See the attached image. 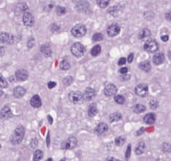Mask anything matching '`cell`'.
I'll list each match as a JSON object with an SVG mask.
<instances>
[{"mask_svg": "<svg viewBox=\"0 0 171 161\" xmlns=\"http://www.w3.org/2000/svg\"><path fill=\"white\" fill-rule=\"evenodd\" d=\"M25 134V129L23 126L20 125L19 126V127H17L16 129H15V131H14V132L10 137L11 143L13 145L19 144L22 141V140H23Z\"/></svg>", "mask_w": 171, "mask_h": 161, "instance_id": "cell-1", "label": "cell"}, {"mask_svg": "<svg viewBox=\"0 0 171 161\" xmlns=\"http://www.w3.org/2000/svg\"><path fill=\"white\" fill-rule=\"evenodd\" d=\"M71 52H72V55L75 56L76 58H80L85 54L86 49L83 44L77 42V43H75L72 46Z\"/></svg>", "mask_w": 171, "mask_h": 161, "instance_id": "cell-2", "label": "cell"}, {"mask_svg": "<svg viewBox=\"0 0 171 161\" xmlns=\"http://www.w3.org/2000/svg\"><path fill=\"white\" fill-rule=\"evenodd\" d=\"M72 35L75 38H81L84 36L86 33V27L82 24H76L72 27L71 30Z\"/></svg>", "mask_w": 171, "mask_h": 161, "instance_id": "cell-3", "label": "cell"}, {"mask_svg": "<svg viewBox=\"0 0 171 161\" xmlns=\"http://www.w3.org/2000/svg\"><path fill=\"white\" fill-rule=\"evenodd\" d=\"M68 97H69V101L72 103L75 104V105L81 104L84 101L83 94L80 91H72V92L69 93Z\"/></svg>", "mask_w": 171, "mask_h": 161, "instance_id": "cell-4", "label": "cell"}, {"mask_svg": "<svg viewBox=\"0 0 171 161\" xmlns=\"http://www.w3.org/2000/svg\"><path fill=\"white\" fill-rule=\"evenodd\" d=\"M144 49L146 52L150 53L156 52L158 49H159V45L156 41L154 40H148L144 44Z\"/></svg>", "mask_w": 171, "mask_h": 161, "instance_id": "cell-5", "label": "cell"}, {"mask_svg": "<svg viewBox=\"0 0 171 161\" xmlns=\"http://www.w3.org/2000/svg\"><path fill=\"white\" fill-rule=\"evenodd\" d=\"M77 140L75 137L71 136L68 139L63 141L61 144V149H72L75 148L77 145Z\"/></svg>", "mask_w": 171, "mask_h": 161, "instance_id": "cell-6", "label": "cell"}, {"mask_svg": "<svg viewBox=\"0 0 171 161\" xmlns=\"http://www.w3.org/2000/svg\"><path fill=\"white\" fill-rule=\"evenodd\" d=\"M148 87L147 85L145 84H139L136 86L135 93L137 96L140 97H145L148 94Z\"/></svg>", "mask_w": 171, "mask_h": 161, "instance_id": "cell-7", "label": "cell"}, {"mask_svg": "<svg viewBox=\"0 0 171 161\" xmlns=\"http://www.w3.org/2000/svg\"><path fill=\"white\" fill-rule=\"evenodd\" d=\"M0 42L5 44H12L14 42L13 35L7 32L0 33Z\"/></svg>", "mask_w": 171, "mask_h": 161, "instance_id": "cell-8", "label": "cell"}, {"mask_svg": "<svg viewBox=\"0 0 171 161\" xmlns=\"http://www.w3.org/2000/svg\"><path fill=\"white\" fill-rule=\"evenodd\" d=\"M120 32V27L117 24H112L108 27L107 29V34L109 37H114L117 35Z\"/></svg>", "mask_w": 171, "mask_h": 161, "instance_id": "cell-9", "label": "cell"}, {"mask_svg": "<svg viewBox=\"0 0 171 161\" xmlns=\"http://www.w3.org/2000/svg\"><path fill=\"white\" fill-rule=\"evenodd\" d=\"M117 92V88L114 84H112V83L108 84L104 88V94L106 97H111L112 96H114Z\"/></svg>", "mask_w": 171, "mask_h": 161, "instance_id": "cell-10", "label": "cell"}, {"mask_svg": "<svg viewBox=\"0 0 171 161\" xmlns=\"http://www.w3.org/2000/svg\"><path fill=\"white\" fill-rule=\"evenodd\" d=\"M15 76L18 81L23 82L28 80L29 75H28V71L25 70V69H19V70H17L16 72Z\"/></svg>", "mask_w": 171, "mask_h": 161, "instance_id": "cell-11", "label": "cell"}, {"mask_svg": "<svg viewBox=\"0 0 171 161\" xmlns=\"http://www.w3.org/2000/svg\"><path fill=\"white\" fill-rule=\"evenodd\" d=\"M22 20L24 24L27 27H32L34 24V17L30 13H25Z\"/></svg>", "mask_w": 171, "mask_h": 161, "instance_id": "cell-12", "label": "cell"}, {"mask_svg": "<svg viewBox=\"0 0 171 161\" xmlns=\"http://www.w3.org/2000/svg\"><path fill=\"white\" fill-rule=\"evenodd\" d=\"M13 116V113L8 106H4L0 110V118L3 120H7Z\"/></svg>", "mask_w": 171, "mask_h": 161, "instance_id": "cell-13", "label": "cell"}, {"mask_svg": "<svg viewBox=\"0 0 171 161\" xmlns=\"http://www.w3.org/2000/svg\"><path fill=\"white\" fill-rule=\"evenodd\" d=\"M96 95L95 91L93 88L88 87L85 90L84 93L83 94V99L84 101H91Z\"/></svg>", "mask_w": 171, "mask_h": 161, "instance_id": "cell-14", "label": "cell"}, {"mask_svg": "<svg viewBox=\"0 0 171 161\" xmlns=\"http://www.w3.org/2000/svg\"><path fill=\"white\" fill-rule=\"evenodd\" d=\"M76 9L79 12L87 13L89 10V4L86 1H79L76 4Z\"/></svg>", "mask_w": 171, "mask_h": 161, "instance_id": "cell-15", "label": "cell"}, {"mask_svg": "<svg viewBox=\"0 0 171 161\" xmlns=\"http://www.w3.org/2000/svg\"><path fill=\"white\" fill-rule=\"evenodd\" d=\"M109 129V126L107 125L106 123L101 122L98 124L96 127V128L94 129V132L98 135H103V133H105Z\"/></svg>", "mask_w": 171, "mask_h": 161, "instance_id": "cell-16", "label": "cell"}, {"mask_svg": "<svg viewBox=\"0 0 171 161\" xmlns=\"http://www.w3.org/2000/svg\"><path fill=\"white\" fill-rule=\"evenodd\" d=\"M25 93H26V90L21 86L16 87L13 89V96L14 97L17 98V99H20V98L23 97L25 96Z\"/></svg>", "mask_w": 171, "mask_h": 161, "instance_id": "cell-17", "label": "cell"}, {"mask_svg": "<svg viewBox=\"0 0 171 161\" xmlns=\"http://www.w3.org/2000/svg\"><path fill=\"white\" fill-rule=\"evenodd\" d=\"M30 105L35 108H39L42 106V99L39 95H34L31 98Z\"/></svg>", "mask_w": 171, "mask_h": 161, "instance_id": "cell-18", "label": "cell"}, {"mask_svg": "<svg viewBox=\"0 0 171 161\" xmlns=\"http://www.w3.org/2000/svg\"><path fill=\"white\" fill-rule=\"evenodd\" d=\"M164 55L163 53H157L155 55L153 58V62L155 65H161L164 62Z\"/></svg>", "mask_w": 171, "mask_h": 161, "instance_id": "cell-19", "label": "cell"}, {"mask_svg": "<svg viewBox=\"0 0 171 161\" xmlns=\"http://www.w3.org/2000/svg\"><path fill=\"white\" fill-rule=\"evenodd\" d=\"M156 119V115L153 113H147L145 116H144V121L148 124H152L155 123Z\"/></svg>", "mask_w": 171, "mask_h": 161, "instance_id": "cell-20", "label": "cell"}, {"mask_svg": "<svg viewBox=\"0 0 171 161\" xmlns=\"http://www.w3.org/2000/svg\"><path fill=\"white\" fill-rule=\"evenodd\" d=\"M145 151V143L144 142H139L135 148V153L137 155L143 154Z\"/></svg>", "mask_w": 171, "mask_h": 161, "instance_id": "cell-21", "label": "cell"}, {"mask_svg": "<svg viewBox=\"0 0 171 161\" xmlns=\"http://www.w3.org/2000/svg\"><path fill=\"white\" fill-rule=\"evenodd\" d=\"M98 113V110L95 104H91L88 106V115L90 117H94Z\"/></svg>", "mask_w": 171, "mask_h": 161, "instance_id": "cell-22", "label": "cell"}, {"mask_svg": "<svg viewBox=\"0 0 171 161\" xmlns=\"http://www.w3.org/2000/svg\"><path fill=\"white\" fill-rule=\"evenodd\" d=\"M123 116H122L121 113H119V112H114V113H112V114L109 116V120H110L111 122H114V121H118L122 119Z\"/></svg>", "mask_w": 171, "mask_h": 161, "instance_id": "cell-23", "label": "cell"}, {"mask_svg": "<svg viewBox=\"0 0 171 161\" xmlns=\"http://www.w3.org/2000/svg\"><path fill=\"white\" fill-rule=\"evenodd\" d=\"M146 110V107H145V105H142V104H137V105H134L133 107V111L135 113H143V112L145 111Z\"/></svg>", "mask_w": 171, "mask_h": 161, "instance_id": "cell-24", "label": "cell"}, {"mask_svg": "<svg viewBox=\"0 0 171 161\" xmlns=\"http://www.w3.org/2000/svg\"><path fill=\"white\" fill-rule=\"evenodd\" d=\"M150 35H151V32H150V30H148V28H145V29L142 30L140 31V32L139 33V38L140 39H145L146 38L150 37Z\"/></svg>", "mask_w": 171, "mask_h": 161, "instance_id": "cell-25", "label": "cell"}, {"mask_svg": "<svg viewBox=\"0 0 171 161\" xmlns=\"http://www.w3.org/2000/svg\"><path fill=\"white\" fill-rule=\"evenodd\" d=\"M139 69H142L144 72H148L151 69V66H150V63L149 61H144V62L141 63L139 65Z\"/></svg>", "mask_w": 171, "mask_h": 161, "instance_id": "cell-26", "label": "cell"}, {"mask_svg": "<svg viewBox=\"0 0 171 161\" xmlns=\"http://www.w3.org/2000/svg\"><path fill=\"white\" fill-rule=\"evenodd\" d=\"M41 51H42V52L44 54L45 56L47 57L51 56L52 54L51 48L50 47V46L47 45V44L42 46V47H41Z\"/></svg>", "mask_w": 171, "mask_h": 161, "instance_id": "cell-27", "label": "cell"}, {"mask_svg": "<svg viewBox=\"0 0 171 161\" xmlns=\"http://www.w3.org/2000/svg\"><path fill=\"white\" fill-rule=\"evenodd\" d=\"M97 4L101 8H106L109 4L110 0H96Z\"/></svg>", "mask_w": 171, "mask_h": 161, "instance_id": "cell-28", "label": "cell"}, {"mask_svg": "<svg viewBox=\"0 0 171 161\" xmlns=\"http://www.w3.org/2000/svg\"><path fill=\"white\" fill-rule=\"evenodd\" d=\"M101 52V47L100 45H95L91 50V55L93 56H97Z\"/></svg>", "mask_w": 171, "mask_h": 161, "instance_id": "cell-29", "label": "cell"}, {"mask_svg": "<svg viewBox=\"0 0 171 161\" xmlns=\"http://www.w3.org/2000/svg\"><path fill=\"white\" fill-rule=\"evenodd\" d=\"M43 157H44V154L42 151L36 150L33 154V160H40L43 158Z\"/></svg>", "mask_w": 171, "mask_h": 161, "instance_id": "cell-30", "label": "cell"}, {"mask_svg": "<svg viewBox=\"0 0 171 161\" xmlns=\"http://www.w3.org/2000/svg\"><path fill=\"white\" fill-rule=\"evenodd\" d=\"M114 142L115 144L117 145V146H123L126 142V138L123 136H118L115 138Z\"/></svg>", "mask_w": 171, "mask_h": 161, "instance_id": "cell-31", "label": "cell"}, {"mask_svg": "<svg viewBox=\"0 0 171 161\" xmlns=\"http://www.w3.org/2000/svg\"><path fill=\"white\" fill-rule=\"evenodd\" d=\"M114 100L117 103L119 104V105H123V104H124L125 102H126V99H125V97L122 95L115 96Z\"/></svg>", "mask_w": 171, "mask_h": 161, "instance_id": "cell-32", "label": "cell"}, {"mask_svg": "<svg viewBox=\"0 0 171 161\" xmlns=\"http://www.w3.org/2000/svg\"><path fill=\"white\" fill-rule=\"evenodd\" d=\"M69 68H70V64H69V61H66V60L62 61V62L61 63V69H62V70L66 71L69 69Z\"/></svg>", "mask_w": 171, "mask_h": 161, "instance_id": "cell-33", "label": "cell"}, {"mask_svg": "<svg viewBox=\"0 0 171 161\" xmlns=\"http://www.w3.org/2000/svg\"><path fill=\"white\" fill-rule=\"evenodd\" d=\"M7 87V82L4 77L0 74V88H5Z\"/></svg>", "mask_w": 171, "mask_h": 161, "instance_id": "cell-34", "label": "cell"}, {"mask_svg": "<svg viewBox=\"0 0 171 161\" xmlns=\"http://www.w3.org/2000/svg\"><path fill=\"white\" fill-rule=\"evenodd\" d=\"M73 77L72 76H67L64 79V83L66 86H70L72 83H73Z\"/></svg>", "mask_w": 171, "mask_h": 161, "instance_id": "cell-35", "label": "cell"}, {"mask_svg": "<svg viewBox=\"0 0 171 161\" xmlns=\"http://www.w3.org/2000/svg\"><path fill=\"white\" fill-rule=\"evenodd\" d=\"M103 39V35L101 33H95V34L93 35V37H92V40L93 41H100Z\"/></svg>", "mask_w": 171, "mask_h": 161, "instance_id": "cell-36", "label": "cell"}, {"mask_svg": "<svg viewBox=\"0 0 171 161\" xmlns=\"http://www.w3.org/2000/svg\"><path fill=\"white\" fill-rule=\"evenodd\" d=\"M56 12L57 13H58V15L59 16H62V15H64L65 13H66V8L64 7H61V6H58L56 8Z\"/></svg>", "mask_w": 171, "mask_h": 161, "instance_id": "cell-37", "label": "cell"}, {"mask_svg": "<svg viewBox=\"0 0 171 161\" xmlns=\"http://www.w3.org/2000/svg\"><path fill=\"white\" fill-rule=\"evenodd\" d=\"M161 149L164 152H170V144L169 143H164L161 146Z\"/></svg>", "mask_w": 171, "mask_h": 161, "instance_id": "cell-38", "label": "cell"}, {"mask_svg": "<svg viewBox=\"0 0 171 161\" xmlns=\"http://www.w3.org/2000/svg\"><path fill=\"white\" fill-rule=\"evenodd\" d=\"M150 107H151L152 109H153V110H155V109H156L159 106V103H158V102L156 100H155V99H152L151 101L150 102Z\"/></svg>", "mask_w": 171, "mask_h": 161, "instance_id": "cell-39", "label": "cell"}, {"mask_svg": "<svg viewBox=\"0 0 171 161\" xmlns=\"http://www.w3.org/2000/svg\"><path fill=\"white\" fill-rule=\"evenodd\" d=\"M18 9L22 12H25L28 9V7L25 3H22L18 6Z\"/></svg>", "mask_w": 171, "mask_h": 161, "instance_id": "cell-40", "label": "cell"}, {"mask_svg": "<svg viewBox=\"0 0 171 161\" xmlns=\"http://www.w3.org/2000/svg\"><path fill=\"white\" fill-rule=\"evenodd\" d=\"M131 146L129 144L128 145V149H127V150H126V159L129 158L130 156H131Z\"/></svg>", "mask_w": 171, "mask_h": 161, "instance_id": "cell-41", "label": "cell"}, {"mask_svg": "<svg viewBox=\"0 0 171 161\" xmlns=\"http://www.w3.org/2000/svg\"><path fill=\"white\" fill-rule=\"evenodd\" d=\"M34 44H35L34 39H33V38H30L29 39V41H28V48H32L33 46H34Z\"/></svg>", "mask_w": 171, "mask_h": 161, "instance_id": "cell-42", "label": "cell"}, {"mask_svg": "<svg viewBox=\"0 0 171 161\" xmlns=\"http://www.w3.org/2000/svg\"><path fill=\"white\" fill-rule=\"evenodd\" d=\"M126 61H127V60H126V58H121L120 60H119L118 65L119 66H123V65H125L126 64Z\"/></svg>", "mask_w": 171, "mask_h": 161, "instance_id": "cell-43", "label": "cell"}, {"mask_svg": "<svg viewBox=\"0 0 171 161\" xmlns=\"http://www.w3.org/2000/svg\"><path fill=\"white\" fill-rule=\"evenodd\" d=\"M134 54L133 53H131L129 55H128V63H132V61H134Z\"/></svg>", "mask_w": 171, "mask_h": 161, "instance_id": "cell-44", "label": "cell"}, {"mask_svg": "<svg viewBox=\"0 0 171 161\" xmlns=\"http://www.w3.org/2000/svg\"><path fill=\"white\" fill-rule=\"evenodd\" d=\"M59 29H60V27L57 24H54L52 25L51 30L53 32H56V31H58Z\"/></svg>", "mask_w": 171, "mask_h": 161, "instance_id": "cell-45", "label": "cell"}, {"mask_svg": "<svg viewBox=\"0 0 171 161\" xmlns=\"http://www.w3.org/2000/svg\"><path fill=\"white\" fill-rule=\"evenodd\" d=\"M30 145L31 146H32L33 148H35L36 146H37L38 145V140L36 139H33L31 140V143H30Z\"/></svg>", "mask_w": 171, "mask_h": 161, "instance_id": "cell-46", "label": "cell"}, {"mask_svg": "<svg viewBox=\"0 0 171 161\" xmlns=\"http://www.w3.org/2000/svg\"><path fill=\"white\" fill-rule=\"evenodd\" d=\"M128 72V68H126V67L122 68V69H120V72L121 74H123V75H124V74H127Z\"/></svg>", "mask_w": 171, "mask_h": 161, "instance_id": "cell-47", "label": "cell"}, {"mask_svg": "<svg viewBox=\"0 0 171 161\" xmlns=\"http://www.w3.org/2000/svg\"><path fill=\"white\" fill-rule=\"evenodd\" d=\"M55 86H56V83H55V82H50V83H48V88H50V89L55 88Z\"/></svg>", "mask_w": 171, "mask_h": 161, "instance_id": "cell-48", "label": "cell"}, {"mask_svg": "<svg viewBox=\"0 0 171 161\" xmlns=\"http://www.w3.org/2000/svg\"><path fill=\"white\" fill-rule=\"evenodd\" d=\"M130 77H131V76L130 75H126V74H124V75H123V77H121V80H129Z\"/></svg>", "mask_w": 171, "mask_h": 161, "instance_id": "cell-49", "label": "cell"}, {"mask_svg": "<svg viewBox=\"0 0 171 161\" xmlns=\"http://www.w3.org/2000/svg\"><path fill=\"white\" fill-rule=\"evenodd\" d=\"M168 39H169V36L168 35H163V36H161V40H162L163 41H164V42L167 41H168Z\"/></svg>", "mask_w": 171, "mask_h": 161, "instance_id": "cell-50", "label": "cell"}, {"mask_svg": "<svg viewBox=\"0 0 171 161\" xmlns=\"http://www.w3.org/2000/svg\"><path fill=\"white\" fill-rule=\"evenodd\" d=\"M47 146H50V133H48V135H47Z\"/></svg>", "mask_w": 171, "mask_h": 161, "instance_id": "cell-51", "label": "cell"}, {"mask_svg": "<svg viewBox=\"0 0 171 161\" xmlns=\"http://www.w3.org/2000/svg\"><path fill=\"white\" fill-rule=\"evenodd\" d=\"M47 118H48L49 122H50V124H53V118H52L51 116H47Z\"/></svg>", "mask_w": 171, "mask_h": 161, "instance_id": "cell-52", "label": "cell"}, {"mask_svg": "<svg viewBox=\"0 0 171 161\" xmlns=\"http://www.w3.org/2000/svg\"><path fill=\"white\" fill-rule=\"evenodd\" d=\"M106 160H119L117 159H115V158H113V157H108Z\"/></svg>", "mask_w": 171, "mask_h": 161, "instance_id": "cell-53", "label": "cell"}, {"mask_svg": "<svg viewBox=\"0 0 171 161\" xmlns=\"http://www.w3.org/2000/svg\"><path fill=\"white\" fill-rule=\"evenodd\" d=\"M53 160V159H52V158H49V159H47V160Z\"/></svg>", "mask_w": 171, "mask_h": 161, "instance_id": "cell-54", "label": "cell"}, {"mask_svg": "<svg viewBox=\"0 0 171 161\" xmlns=\"http://www.w3.org/2000/svg\"><path fill=\"white\" fill-rule=\"evenodd\" d=\"M1 94H2V92H0V96H1Z\"/></svg>", "mask_w": 171, "mask_h": 161, "instance_id": "cell-55", "label": "cell"}, {"mask_svg": "<svg viewBox=\"0 0 171 161\" xmlns=\"http://www.w3.org/2000/svg\"><path fill=\"white\" fill-rule=\"evenodd\" d=\"M0 148H1V145H0Z\"/></svg>", "mask_w": 171, "mask_h": 161, "instance_id": "cell-56", "label": "cell"}]
</instances>
